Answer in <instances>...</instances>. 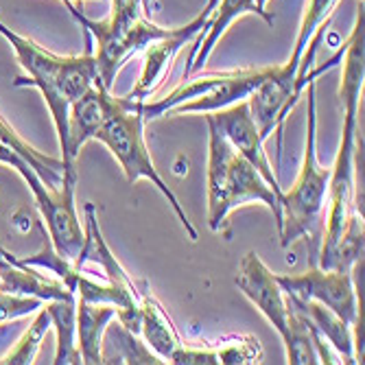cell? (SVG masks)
Segmentation results:
<instances>
[{
  "label": "cell",
  "mask_w": 365,
  "mask_h": 365,
  "mask_svg": "<svg viewBox=\"0 0 365 365\" xmlns=\"http://www.w3.org/2000/svg\"><path fill=\"white\" fill-rule=\"evenodd\" d=\"M143 127H145V118L140 112V103L129 101V98H125V96H116L114 106L110 110V116L106 118L101 129L96 131L94 140L103 143L112 151V155L123 167L129 184H136L138 180H149L164 195V199L171 204L173 212L180 217V223L186 227L190 241H197L199 239L197 230L190 223L188 215L184 212L180 199L169 188V184L160 178V173L155 169V164L149 155V149L145 145Z\"/></svg>",
  "instance_id": "cell-5"
},
{
  "label": "cell",
  "mask_w": 365,
  "mask_h": 365,
  "mask_svg": "<svg viewBox=\"0 0 365 365\" xmlns=\"http://www.w3.org/2000/svg\"><path fill=\"white\" fill-rule=\"evenodd\" d=\"M140 335L162 363H171L173 354L182 348V339L169 313L147 291L140 295Z\"/></svg>",
  "instance_id": "cell-17"
},
{
  "label": "cell",
  "mask_w": 365,
  "mask_h": 365,
  "mask_svg": "<svg viewBox=\"0 0 365 365\" xmlns=\"http://www.w3.org/2000/svg\"><path fill=\"white\" fill-rule=\"evenodd\" d=\"M101 363H162V359L138 341L120 324L108 326L101 341Z\"/></svg>",
  "instance_id": "cell-20"
},
{
  "label": "cell",
  "mask_w": 365,
  "mask_h": 365,
  "mask_svg": "<svg viewBox=\"0 0 365 365\" xmlns=\"http://www.w3.org/2000/svg\"><path fill=\"white\" fill-rule=\"evenodd\" d=\"M361 3H363V0H361Z\"/></svg>",
  "instance_id": "cell-26"
},
{
  "label": "cell",
  "mask_w": 365,
  "mask_h": 365,
  "mask_svg": "<svg viewBox=\"0 0 365 365\" xmlns=\"http://www.w3.org/2000/svg\"><path fill=\"white\" fill-rule=\"evenodd\" d=\"M204 116H206V125L215 127L219 134L252 164V167L264 178V182H267L282 199L284 190H282V186L278 182V175L274 173L272 164H269L267 151H264V140L260 138V131H258V127H256V123L252 118L247 98H245V101L230 106V108L208 112Z\"/></svg>",
  "instance_id": "cell-11"
},
{
  "label": "cell",
  "mask_w": 365,
  "mask_h": 365,
  "mask_svg": "<svg viewBox=\"0 0 365 365\" xmlns=\"http://www.w3.org/2000/svg\"><path fill=\"white\" fill-rule=\"evenodd\" d=\"M208 16L206 11L199 14L192 22H188L186 26H178L173 29L171 36L162 38L153 44H149L145 48V63H143V73L138 83L134 86L125 98L129 101H136V103H145L147 98L155 92V88L162 83L164 75L171 71V61L175 59V55L180 53V48L192 40L197 33H204L208 26Z\"/></svg>",
  "instance_id": "cell-13"
},
{
  "label": "cell",
  "mask_w": 365,
  "mask_h": 365,
  "mask_svg": "<svg viewBox=\"0 0 365 365\" xmlns=\"http://www.w3.org/2000/svg\"><path fill=\"white\" fill-rule=\"evenodd\" d=\"M0 36H3L20 66L24 68V75L16 77V88H38L44 96V101L51 110L59 147L66 143V127H68V112L71 106L81 98L90 88L101 83L96 71V59L92 53V42L88 38V51L83 55L75 57H61L44 51L40 44H36L29 38L18 36L3 20H0Z\"/></svg>",
  "instance_id": "cell-2"
},
{
  "label": "cell",
  "mask_w": 365,
  "mask_h": 365,
  "mask_svg": "<svg viewBox=\"0 0 365 365\" xmlns=\"http://www.w3.org/2000/svg\"><path fill=\"white\" fill-rule=\"evenodd\" d=\"M363 26H365V14L361 5L352 36L341 48L344 66H341L339 96L344 101V129H341V143H339L335 164H333V169H330V184H328V197H326L328 217L322 230V252H319V267L324 269L333 267V258L341 243L344 232L354 219L361 217L354 204V164H356V138H359L356 134L359 106H361L363 79H365Z\"/></svg>",
  "instance_id": "cell-1"
},
{
  "label": "cell",
  "mask_w": 365,
  "mask_h": 365,
  "mask_svg": "<svg viewBox=\"0 0 365 365\" xmlns=\"http://www.w3.org/2000/svg\"><path fill=\"white\" fill-rule=\"evenodd\" d=\"M217 3H219V0H208L206 7H204V11H206V14H212V9L217 7Z\"/></svg>",
  "instance_id": "cell-25"
},
{
  "label": "cell",
  "mask_w": 365,
  "mask_h": 365,
  "mask_svg": "<svg viewBox=\"0 0 365 365\" xmlns=\"http://www.w3.org/2000/svg\"><path fill=\"white\" fill-rule=\"evenodd\" d=\"M335 3H337V0H309V3H307V11L302 16L300 31H297V40H295V46H293L291 59L287 61L291 68H297V66H300V59H302L309 42L313 40L315 31L324 24V20L330 16V9L335 7Z\"/></svg>",
  "instance_id": "cell-22"
},
{
  "label": "cell",
  "mask_w": 365,
  "mask_h": 365,
  "mask_svg": "<svg viewBox=\"0 0 365 365\" xmlns=\"http://www.w3.org/2000/svg\"><path fill=\"white\" fill-rule=\"evenodd\" d=\"M147 0H112V16L108 18L114 24H123L145 16Z\"/></svg>",
  "instance_id": "cell-24"
},
{
  "label": "cell",
  "mask_w": 365,
  "mask_h": 365,
  "mask_svg": "<svg viewBox=\"0 0 365 365\" xmlns=\"http://www.w3.org/2000/svg\"><path fill=\"white\" fill-rule=\"evenodd\" d=\"M40 307H42L40 297L0 291V324L11 322V319H20L24 315H33V313L40 311Z\"/></svg>",
  "instance_id": "cell-23"
},
{
  "label": "cell",
  "mask_w": 365,
  "mask_h": 365,
  "mask_svg": "<svg viewBox=\"0 0 365 365\" xmlns=\"http://www.w3.org/2000/svg\"><path fill=\"white\" fill-rule=\"evenodd\" d=\"M114 94L103 83H96L90 88L81 98L71 106L68 112V127H66V143L61 147V162H63V180L77 184V171H75V158L81 151V147L90 140H94L96 131L101 129L106 118L110 116V110L114 106Z\"/></svg>",
  "instance_id": "cell-12"
},
{
  "label": "cell",
  "mask_w": 365,
  "mask_h": 365,
  "mask_svg": "<svg viewBox=\"0 0 365 365\" xmlns=\"http://www.w3.org/2000/svg\"><path fill=\"white\" fill-rule=\"evenodd\" d=\"M44 311L51 317V326L57 335V350L51 363L71 365L83 363L75 335H77V297H66V300H48Z\"/></svg>",
  "instance_id": "cell-19"
},
{
  "label": "cell",
  "mask_w": 365,
  "mask_h": 365,
  "mask_svg": "<svg viewBox=\"0 0 365 365\" xmlns=\"http://www.w3.org/2000/svg\"><path fill=\"white\" fill-rule=\"evenodd\" d=\"M235 282L247 300L262 313V317L276 328V333L287 346L295 326V313L287 302L276 274H272V269L260 260L256 252H247L241 258Z\"/></svg>",
  "instance_id": "cell-10"
},
{
  "label": "cell",
  "mask_w": 365,
  "mask_h": 365,
  "mask_svg": "<svg viewBox=\"0 0 365 365\" xmlns=\"http://www.w3.org/2000/svg\"><path fill=\"white\" fill-rule=\"evenodd\" d=\"M116 307L94 304L77 297V348L83 363H101V341L112 319H116Z\"/></svg>",
  "instance_id": "cell-18"
},
{
  "label": "cell",
  "mask_w": 365,
  "mask_h": 365,
  "mask_svg": "<svg viewBox=\"0 0 365 365\" xmlns=\"http://www.w3.org/2000/svg\"><path fill=\"white\" fill-rule=\"evenodd\" d=\"M0 291L33 295L40 297L42 302L75 297L68 284H63L59 278H46L36 269H29V264H24L20 258L3 247H0Z\"/></svg>",
  "instance_id": "cell-15"
},
{
  "label": "cell",
  "mask_w": 365,
  "mask_h": 365,
  "mask_svg": "<svg viewBox=\"0 0 365 365\" xmlns=\"http://www.w3.org/2000/svg\"><path fill=\"white\" fill-rule=\"evenodd\" d=\"M278 284L287 295L313 300L335 311L352 328L359 326V300L352 282V272L313 267L304 274H276Z\"/></svg>",
  "instance_id": "cell-9"
},
{
  "label": "cell",
  "mask_w": 365,
  "mask_h": 365,
  "mask_svg": "<svg viewBox=\"0 0 365 365\" xmlns=\"http://www.w3.org/2000/svg\"><path fill=\"white\" fill-rule=\"evenodd\" d=\"M63 5L68 7L71 16L81 24V29L88 36H94L96 42V71L101 83L110 90L116 81V75L120 73L123 66L134 57L136 53L145 51L149 44L167 38L173 33V29H164L155 22H151L147 16H140L136 20H129L123 24H114L110 20H90L79 11V7L73 0H63Z\"/></svg>",
  "instance_id": "cell-8"
},
{
  "label": "cell",
  "mask_w": 365,
  "mask_h": 365,
  "mask_svg": "<svg viewBox=\"0 0 365 365\" xmlns=\"http://www.w3.org/2000/svg\"><path fill=\"white\" fill-rule=\"evenodd\" d=\"M208 225L219 232L227 215L245 204H264L280 223V195L232 147L215 127L208 125Z\"/></svg>",
  "instance_id": "cell-3"
},
{
  "label": "cell",
  "mask_w": 365,
  "mask_h": 365,
  "mask_svg": "<svg viewBox=\"0 0 365 365\" xmlns=\"http://www.w3.org/2000/svg\"><path fill=\"white\" fill-rule=\"evenodd\" d=\"M274 66L267 68H247L230 73H210V75H190L169 92L164 98L153 103H140L145 120H153L167 114H208L223 108H230L245 98L272 75Z\"/></svg>",
  "instance_id": "cell-6"
},
{
  "label": "cell",
  "mask_w": 365,
  "mask_h": 365,
  "mask_svg": "<svg viewBox=\"0 0 365 365\" xmlns=\"http://www.w3.org/2000/svg\"><path fill=\"white\" fill-rule=\"evenodd\" d=\"M51 328V317L44 309H40L36 313V319L31 322V326L24 330V335L18 339V344L0 359V363H7V365H29V363H36V356L42 348V341Z\"/></svg>",
  "instance_id": "cell-21"
},
{
  "label": "cell",
  "mask_w": 365,
  "mask_h": 365,
  "mask_svg": "<svg viewBox=\"0 0 365 365\" xmlns=\"http://www.w3.org/2000/svg\"><path fill=\"white\" fill-rule=\"evenodd\" d=\"M0 162L11 164V167L22 175V180L31 188L33 197H36L38 210L44 219V232H48V241H51L53 250L63 260L75 264L79 260V254L86 243V232L79 223L77 208H75V182L63 180L61 190H57V192L51 190L44 184V180L38 175V171L11 147L3 149Z\"/></svg>",
  "instance_id": "cell-7"
},
{
  "label": "cell",
  "mask_w": 365,
  "mask_h": 365,
  "mask_svg": "<svg viewBox=\"0 0 365 365\" xmlns=\"http://www.w3.org/2000/svg\"><path fill=\"white\" fill-rule=\"evenodd\" d=\"M284 297L289 307L309 324V328L317 337L330 341V346L341 354L344 363H356V341L352 337V326L348 322H344L335 311H330L319 302L302 300V297H293L287 293Z\"/></svg>",
  "instance_id": "cell-16"
},
{
  "label": "cell",
  "mask_w": 365,
  "mask_h": 365,
  "mask_svg": "<svg viewBox=\"0 0 365 365\" xmlns=\"http://www.w3.org/2000/svg\"><path fill=\"white\" fill-rule=\"evenodd\" d=\"M247 14H256L260 16L269 26H274V16L267 9H260L256 0H219L217 7L212 9V14L208 16V26L204 33H197L195 40V48L188 57L186 71H184V79H188L190 75H197L204 68L210 53L215 51L217 42L221 40V36L225 33V29L235 22L241 16Z\"/></svg>",
  "instance_id": "cell-14"
},
{
  "label": "cell",
  "mask_w": 365,
  "mask_h": 365,
  "mask_svg": "<svg viewBox=\"0 0 365 365\" xmlns=\"http://www.w3.org/2000/svg\"><path fill=\"white\" fill-rule=\"evenodd\" d=\"M330 184V169H324L317 160V106H315V81H309V120H307V145L302 167L289 192H282L278 223L280 245L289 247L300 237H309L315 243L322 241V215L326 210V197Z\"/></svg>",
  "instance_id": "cell-4"
}]
</instances>
